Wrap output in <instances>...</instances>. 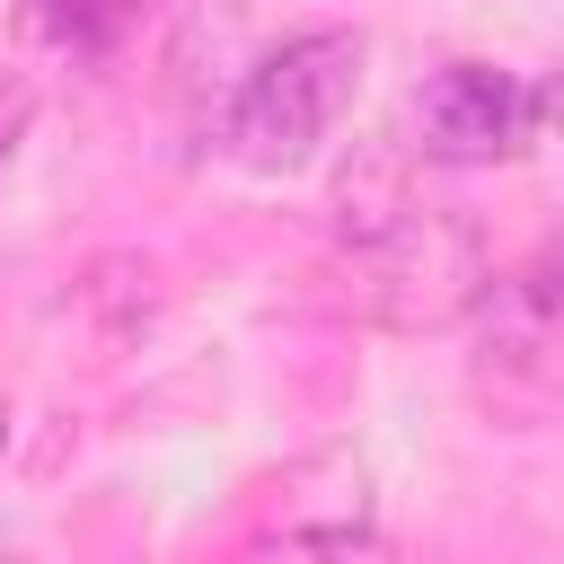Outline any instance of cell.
Returning <instances> with one entry per match:
<instances>
[{
  "label": "cell",
  "mask_w": 564,
  "mask_h": 564,
  "mask_svg": "<svg viewBox=\"0 0 564 564\" xmlns=\"http://www.w3.org/2000/svg\"><path fill=\"white\" fill-rule=\"evenodd\" d=\"M352 88H361V35H352V26L282 35V44L238 79L220 141H229L238 167H256V176H291V167H308L317 141L344 123Z\"/></svg>",
  "instance_id": "1"
},
{
  "label": "cell",
  "mask_w": 564,
  "mask_h": 564,
  "mask_svg": "<svg viewBox=\"0 0 564 564\" xmlns=\"http://www.w3.org/2000/svg\"><path fill=\"white\" fill-rule=\"evenodd\" d=\"M546 123V88L502 70V62H441L414 97H405V150L441 159V167H494L511 150H529Z\"/></svg>",
  "instance_id": "3"
},
{
  "label": "cell",
  "mask_w": 564,
  "mask_h": 564,
  "mask_svg": "<svg viewBox=\"0 0 564 564\" xmlns=\"http://www.w3.org/2000/svg\"><path fill=\"white\" fill-rule=\"evenodd\" d=\"M26 115H35V88H26L18 70H0V167H9V150H18V132H26Z\"/></svg>",
  "instance_id": "7"
},
{
  "label": "cell",
  "mask_w": 564,
  "mask_h": 564,
  "mask_svg": "<svg viewBox=\"0 0 564 564\" xmlns=\"http://www.w3.org/2000/svg\"><path fill=\"white\" fill-rule=\"evenodd\" d=\"M352 273H361V308H370L379 326H405V335L458 326V317L485 308V291H494L485 229H476L467 212H449V203H414L379 247L352 256Z\"/></svg>",
  "instance_id": "2"
},
{
  "label": "cell",
  "mask_w": 564,
  "mask_h": 564,
  "mask_svg": "<svg viewBox=\"0 0 564 564\" xmlns=\"http://www.w3.org/2000/svg\"><path fill=\"white\" fill-rule=\"evenodd\" d=\"M0 564H35V555H18V546H0Z\"/></svg>",
  "instance_id": "9"
},
{
  "label": "cell",
  "mask_w": 564,
  "mask_h": 564,
  "mask_svg": "<svg viewBox=\"0 0 564 564\" xmlns=\"http://www.w3.org/2000/svg\"><path fill=\"white\" fill-rule=\"evenodd\" d=\"M132 18V0H35V26L53 35V44H70V53H97V44H115V26Z\"/></svg>",
  "instance_id": "6"
},
{
  "label": "cell",
  "mask_w": 564,
  "mask_h": 564,
  "mask_svg": "<svg viewBox=\"0 0 564 564\" xmlns=\"http://www.w3.org/2000/svg\"><path fill=\"white\" fill-rule=\"evenodd\" d=\"M494 300V335H485V361H476V388L502 405V414H520V423H538L546 405H555V282H546V256L520 273V282H494L485 291Z\"/></svg>",
  "instance_id": "4"
},
{
  "label": "cell",
  "mask_w": 564,
  "mask_h": 564,
  "mask_svg": "<svg viewBox=\"0 0 564 564\" xmlns=\"http://www.w3.org/2000/svg\"><path fill=\"white\" fill-rule=\"evenodd\" d=\"M414 212V185H405V150L397 141H370L344 176H335V238L361 256V247H379L397 220Z\"/></svg>",
  "instance_id": "5"
},
{
  "label": "cell",
  "mask_w": 564,
  "mask_h": 564,
  "mask_svg": "<svg viewBox=\"0 0 564 564\" xmlns=\"http://www.w3.org/2000/svg\"><path fill=\"white\" fill-rule=\"evenodd\" d=\"M9 423H18V414H9V397H0V458H9Z\"/></svg>",
  "instance_id": "8"
}]
</instances>
